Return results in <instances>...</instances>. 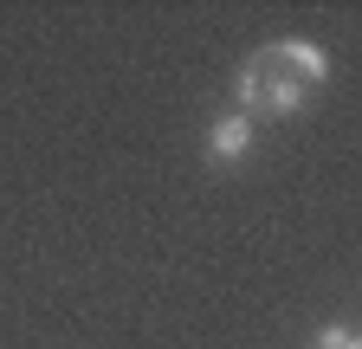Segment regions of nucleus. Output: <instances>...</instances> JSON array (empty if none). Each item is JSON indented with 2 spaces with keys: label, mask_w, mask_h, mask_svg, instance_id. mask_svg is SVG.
I'll list each match as a JSON object with an SVG mask.
<instances>
[{
  "label": "nucleus",
  "mask_w": 362,
  "mask_h": 349,
  "mask_svg": "<svg viewBox=\"0 0 362 349\" xmlns=\"http://www.w3.org/2000/svg\"><path fill=\"white\" fill-rule=\"evenodd\" d=\"M324 52L304 46V39H272V46H259L240 71V110L246 123L252 117H291L317 84H324Z\"/></svg>",
  "instance_id": "1"
},
{
  "label": "nucleus",
  "mask_w": 362,
  "mask_h": 349,
  "mask_svg": "<svg viewBox=\"0 0 362 349\" xmlns=\"http://www.w3.org/2000/svg\"><path fill=\"white\" fill-rule=\"evenodd\" d=\"M252 143V123L246 117H226V123H214V155H240Z\"/></svg>",
  "instance_id": "2"
},
{
  "label": "nucleus",
  "mask_w": 362,
  "mask_h": 349,
  "mask_svg": "<svg viewBox=\"0 0 362 349\" xmlns=\"http://www.w3.org/2000/svg\"><path fill=\"white\" fill-rule=\"evenodd\" d=\"M317 349H356V330H349V324H337V330L317 336Z\"/></svg>",
  "instance_id": "3"
}]
</instances>
